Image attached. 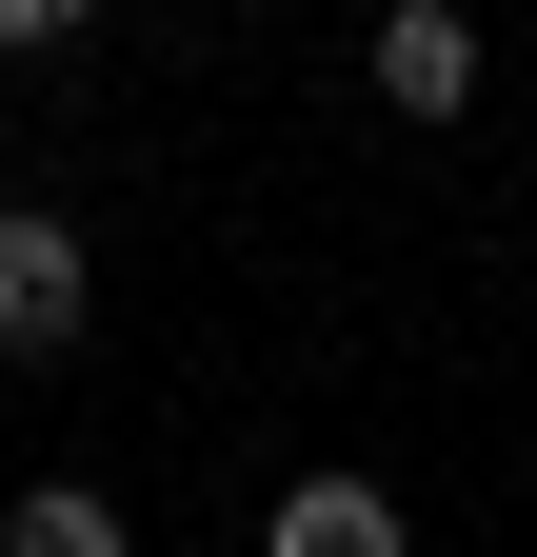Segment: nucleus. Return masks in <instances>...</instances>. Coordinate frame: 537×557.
<instances>
[{
    "label": "nucleus",
    "instance_id": "1",
    "mask_svg": "<svg viewBox=\"0 0 537 557\" xmlns=\"http://www.w3.org/2000/svg\"><path fill=\"white\" fill-rule=\"evenodd\" d=\"M60 338H80V239L40 199H0V359H60Z\"/></svg>",
    "mask_w": 537,
    "mask_h": 557
},
{
    "label": "nucleus",
    "instance_id": "4",
    "mask_svg": "<svg viewBox=\"0 0 537 557\" xmlns=\"http://www.w3.org/2000/svg\"><path fill=\"white\" fill-rule=\"evenodd\" d=\"M21 557H120V498H80V478H40V498H21Z\"/></svg>",
    "mask_w": 537,
    "mask_h": 557
},
{
    "label": "nucleus",
    "instance_id": "2",
    "mask_svg": "<svg viewBox=\"0 0 537 557\" xmlns=\"http://www.w3.org/2000/svg\"><path fill=\"white\" fill-rule=\"evenodd\" d=\"M378 100H398V120H458V100H478V40H458V0H398V21H378Z\"/></svg>",
    "mask_w": 537,
    "mask_h": 557
},
{
    "label": "nucleus",
    "instance_id": "3",
    "mask_svg": "<svg viewBox=\"0 0 537 557\" xmlns=\"http://www.w3.org/2000/svg\"><path fill=\"white\" fill-rule=\"evenodd\" d=\"M279 557H398V498H378V478H299V498H279Z\"/></svg>",
    "mask_w": 537,
    "mask_h": 557
},
{
    "label": "nucleus",
    "instance_id": "5",
    "mask_svg": "<svg viewBox=\"0 0 537 557\" xmlns=\"http://www.w3.org/2000/svg\"><path fill=\"white\" fill-rule=\"evenodd\" d=\"M100 0H0V60H40V40H80Z\"/></svg>",
    "mask_w": 537,
    "mask_h": 557
}]
</instances>
